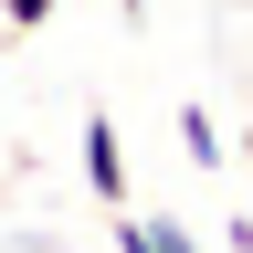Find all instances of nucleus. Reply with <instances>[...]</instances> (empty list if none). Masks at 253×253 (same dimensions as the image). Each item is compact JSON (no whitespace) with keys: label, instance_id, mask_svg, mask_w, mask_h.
I'll return each mask as SVG.
<instances>
[{"label":"nucleus","instance_id":"f257e3e1","mask_svg":"<svg viewBox=\"0 0 253 253\" xmlns=\"http://www.w3.org/2000/svg\"><path fill=\"white\" fill-rule=\"evenodd\" d=\"M84 179H95L106 211H126V148H116V116H106V106L84 116Z\"/></svg>","mask_w":253,"mask_h":253},{"label":"nucleus","instance_id":"f03ea898","mask_svg":"<svg viewBox=\"0 0 253 253\" xmlns=\"http://www.w3.org/2000/svg\"><path fill=\"white\" fill-rule=\"evenodd\" d=\"M179 148H190V158H201V169H221V126H211L201 106H179Z\"/></svg>","mask_w":253,"mask_h":253},{"label":"nucleus","instance_id":"7ed1b4c3","mask_svg":"<svg viewBox=\"0 0 253 253\" xmlns=\"http://www.w3.org/2000/svg\"><path fill=\"white\" fill-rule=\"evenodd\" d=\"M116 253H169V232H158L148 211H116Z\"/></svg>","mask_w":253,"mask_h":253},{"label":"nucleus","instance_id":"20e7f679","mask_svg":"<svg viewBox=\"0 0 253 253\" xmlns=\"http://www.w3.org/2000/svg\"><path fill=\"white\" fill-rule=\"evenodd\" d=\"M0 21H11V32H42V21H53V0H0Z\"/></svg>","mask_w":253,"mask_h":253},{"label":"nucleus","instance_id":"39448f33","mask_svg":"<svg viewBox=\"0 0 253 253\" xmlns=\"http://www.w3.org/2000/svg\"><path fill=\"white\" fill-rule=\"evenodd\" d=\"M148 221H158V232H169V253H201V243L179 232V211H148Z\"/></svg>","mask_w":253,"mask_h":253},{"label":"nucleus","instance_id":"423d86ee","mask_svg":"<svg viewBox=\"0 0 253 253\" xmlns=\"http://www.w3.org/2000/svg\"><path fill=\"white\" fill-rule=\"evenodd\" d=\"M243 158H253V126H243Z\"/></svg>","mask_w":253,"mask_h":253},{"label":"nucleus","instance_id":"0eeeda50","mask_svg":"<svg viewBox=\"0 0 253 253\" xmlns=\"http://www.w3.org/2000/svg\"><path fill=\"white\" fill-rule=\"evenodd\" d=\"M0 32H11V21H0Z\"/></svg>","mask_w":253,"mask_h":253}]
</instances>
